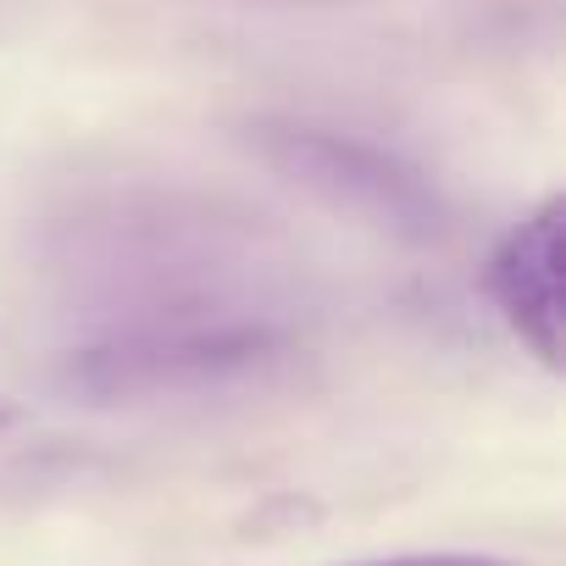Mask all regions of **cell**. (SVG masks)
Wrapping results in <instances>:
<instances>
[{
    "mask_svg": "<svg viewBox=\"0 0 566 566\" xmlns=\"http://www.w3.org/2000/svg\"><path fill=\"white\" fill-rule=\"evenodd\" d=\"M261 156L283 178L323 195L328 206L356 211L400 239H439L444 233V206H439L433 184L378 145L323 134V128H261Z\"/></svg>",
    "mask_w": 566,
    "mask_h": 566,
    "instance_id": "6da1fadb",
    "label": "cell"
},
{
    "mask_svg": "<svg viewBox=\"0 0 566 566\" xmlns=\"http://www.w3.org/2000/svg\"><path fill=\"white\" fill-rule=\"evenodd\" d=\"M560 222L566 206L549 195L533 206L489 255V301L500 306L505 328L522 339L527 356H538L549 373H560Z\"/></svg>",
    "mask_w": 566,
    "mask_h": 566,
    "instance_id": "7a4b0ae2",
    "label": "cell"
},
{
    "mask_svg": "<svg viewBox=\"0 0 566 566\" xmlns=\"http://www.w3.org/2000/svg\"><path fill=\"white\" fill-rule=\"evenodd\" d=\"M350 566H516V560L478 555V549H433V555H384V560H350Z\"/></svg>",
    "mask_w": 566,
    "mask_h": 566,
    "instance_id": "3957f363",
    "label": "cell"
},
{
    "mask_svg": "<svg viewBox=\"0 0 566 566\" xmlns=\"http://www.w3.org/2000/svg\"><path fill=\"white\" fill-rule=\"evenodd\" d=\"M12 422H18V411H12V406H0V433H7Z\"/></svg>",
    "mask_w": 566,
    "mask_h": 566,
    "instance_id": "277c9868",
    "label": "cell"
}]
</instances>
